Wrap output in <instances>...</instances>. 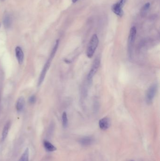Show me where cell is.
<instances>
[{"mask_svg": "<svg viewBox=\"0 0 160 161\" xmlns=\"http://www.w3.org/2000/svg\"><path fill=\"white\" fill-rule=\"evenodd\" d=\"M59 40H57L56 43L54 46L53 49L51 51L50 56L48 58L47 61L45 63V65H44V67L43 68L42 71H41V72L40 74L39 79L38 82V86H40L42 84L43 82L44 81L45 76L46 75V73H47L48 70L50 66L51 61H52V59H53L54 57L55 56L56 51H57V49H58V46H59Z\"/></svg>", "mask_w": 160, "mask_h": 161, "instance_id": "obj_1", "label": "cell"}, {"mask_svg": "<svg viewBox=\"0 0 160 161\" xmlns=\"http://www.w3.org/2000/svg\"><path fill=\"white\" fill-rule=\"evenodd\" d=\"M99 38L97 34H94L88 43L87 51V55L88 58H92L98 47Z\"/></svg>", "mask_w": 160, "mask_h": 161, "instance_id": "obj_2", "label": "cell"}, {"mask_svg": "<svg viewBox=\"0 0 160 161\" xmlns=\"http://www.w3.org/2000/svg\"><path fill=\"white\" fill-rule=\"evenodd\" d=\"M158 86L155 83L151 85L148 89L146 94V102L148 104H151L157 90Z\"/></svg>", "mask_w": 160, "mask_h": 161, "instance_id": "obj_3", "label": "cell"}, {"mask_svg": "<svg viewBox=\"0 0 160 161\" xmlns=\"http://www.w3.org/2000/svg\"><path fill=\"white\" fill-rule=\"evenodd\" d=\"M126 1V0H120L119 2L114 4L112 6L111 9L113 12L119 17H122L124 14L123 8Z\"/></svg>", "mask_w": 160, "mask_h": 161, "instance_id": "obj_4", "label": "cell"}, {"mask_svg": "<svg viewBox=\"0 0 160 161\" xmlns=\"http://www.w3.org/2000/svg\"><path fill=\"white\" fill-rule=\"evenodd\" d=\"M137 33V29L135 26H132L130 31L129 35L128 37V51L129 55H131L132 48L134 42H135L136 36Z\"/></svg>", "mask_w": 160, "mask_h": 161, "instance_id": "obj_5", "label": "cell"}, {"mask_svg": "<svg viewBox=\"0 0 160 161\" xmlns=\"http://www.w3.org/2000/svg\"><path fill=\"white\" fill-rule=\"evenodd\" d=\"M101 61L100 59H99L98 58H96L93 61L92 68L90 69V72L87 75V80L88 81H90L91 80H92L93 77L94 76V75L95 74L96 72L98 70Z\"/></svg>", "mask_w": 160, "mask_h": 161, "instance_id": "obj_6", "label": "cell"}, {"mask_svg": "<svg viewBox=\"0 0 160 161\" xmlns=\"http://www.w3.org/2000/svg\"><path fill=\"white\" fill-rule=\"evenodd\" d=\"M111 125V121L108 117H104L99 121V127L101 130H105L108 129Z\"/></svg>", "mask_w": 160, "mask_h": 161, "instance_id": "obj_7", "label": "cell"}, {"mask_svg": "<svg viewBox=\"0 0 160 161\" xmlns=\"http://www.w3.org/2000/svg\"><path fill=\"white\" fill-rule=\"evenodd\" d=\"M15 53L19 64L21 65L24 59V54L22 49L19 46H17L15 49Z\"/></svg>", "mask_w": 160, "mask_h": 161, "instance_id": "obj_8", "label": "cell"}, {"mask_svg": "<svg viewBox=\"0 0 160 161\" xmlns=\"http://www.w3.org/2000/svg\"><path fill=\"white\" fill-rule=\"evenodd\" d=\"M25 106V100L23 97H20L16 103V109L18 112L22 111Z\"/></svg>", "mask_w": 160, "mask_h": 161, "instance_id": "obj_9", "label": "cell"}, {"mask_svg": "<svg viewBox=\"0 0 160 161\" xmlns=\"http://www.w3.org/2000/svg\"><path fill=\"white\" fill-rule=\"evenodd\" d=\"M43 145L45 149L48 152H54L55 151H56L57 149L56 147L54 146L53 144H51L50 142L46 140L43 141Z\"/></svg>", "mask_w": 160, "mask_h": 161, "instance_id": "obj_10", "label": "cell"}, {"mask_svg": "<svg viewBox=\"0 0 160 161\" xmlns=\"http://www.w3.org/2000/svg\"><path fill=\"white\" fill-rule=\"evenodd\" d=\"M93 142V138L91 137H84L79 140V143L84 146H89Z\"/></svg>", "mask_w": 160, "mask_h": 161, "instance_id": "obj_11", "label": "cell"}, {"mask_svg": "<svg viewBox=\"0 0 160 161\" xmlns=\"http://www.w3.org/2000/svg\"><path fill=\"white\" fill-rule=\"evenodd\" d=\"M3 23L5 28H9L11 26L12 20L11 17L9 14L5 15L3 20Z\"/></svg>", "mask_w": 160, "mask_h": 161, "instance_id": "obj_12", "label": "cell"}, {"mask_svg": "<svg viewBox=\"0 0 160 161\" xmlns=\"http://www.w3.org/2000/svg\"><path fill=\"white\" fill-rule=\"evenodd\" d=\"M10 126V122H7V123L4 126L3 133H2V140H4L6 138V137H7Z\"/></svg>", "mask_w": 160, "mask_h": 161, "instance_id": "obj_13", "label": "cell"}, {"mask_svg": "<svg viewBox=\"0 0 160 161\" xmlns=\"http://www.w3.org/2000/svg\"><path fill=\"white\" fill-rule=\"evenodd\" d=\"M150 7V4L149 3H147L142 7L141 9V15L142 17H145Z\"/></svg>", "mask_w": 160, "mask_h": 161, "instance_id": "obj_14", "label": "cell"}, {"mask_svg": "<svg viewBox=\"0 0 160 161\" xmlns=\"http://www.w3.org/2000/svg\"><path fill=\"white\" fill-rule=\"evenodd\" d=\"M29 149L28 147L25 149L24 152L23 153L19 161H29Z\"/></svg>", "mask_w": 160, "mask_h": 161, "instance_id": "obj_15", "label": "cell"}, {"mask_svg": "<svg viewBox=\"0 0 160 161\" xmlns=\"http://www.w3.org/2000/svg\"><path fill=\"white\" fill-rule=\"evenodd\" d=\"M62 126L65 128L67 127L68 125V119L67 113L65 112H64L62 113Z\"/></svg>", "mask_w": 160, "mask_h": 161, "instance_id": "obj_16", "label": "cell"}, {"mask_svg": "<svg viewBox=\"0 0 160 161\" xmlns=\"http://www.w3.org/2000/svg\"><path fill=\"white\" fill-rule=\"evenodd\" d=\"M36 101V97L35 95H32L29 99V102L31 104H34Z\"/></svg>", "mask_w": 160, "mask_h": 161, "instance_id": "obj_17", "label": "cell"}, {"mask_svg": "<svg viewBox=\"0 0 160 161\" xmlns=\"http://www.w3.org/2000/svg\"><path fill=\"white\" fill-rule=\"evenodd\" d=\"M78 0H72V3H76L77 1H78Z\"/></svg>", "mask_w": 160, "mask_h": 161, "instance_id": "obj_18", "label": "cell"}, {"mask_svg": "<svg viewBox=\"0 0 160 161\" xmlns=\"http://www.w3.org/2000/svg\"><path fill=\"white\" fill-rule=\"evenodd\" d=\"M0 27H1V24H0Z\"/></svg>", "mask_w": 160, "mask_h": 161, "instance_id": "obj_19", "label": "cell"}, {"mask_svg": "<svg viewBox=\"0 0 160 161\" xmlns=\"http://www.w3.org/2000/svg\"></svg>", "mask_w": 160, "mask_h": 161, "instance_id": "obj_20", "label": "cell"}]
</instances>
